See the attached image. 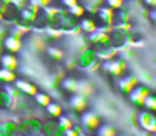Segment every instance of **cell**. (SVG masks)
<instances>
[{"label":"cell","instance_id":"obj_1","mask_svg":"<svg viewBox=\"0 0 156 136\" xmlns=\"http://www.w3.org/2000/svg\"><path fill=\"white\" fill-rule=\"evenodd\" d=\"M108 34H109V44L116 49H122L129 44V34L128 30H122L119 27H109L108 29Z\"/></svg>","mask_w":156,"mask_h":136},{"label":"cell","instance_id":"obj_2","mask_svg":"<svg viewBox=\"0 0 156 136\" xmlns=\"http://www.w3.org/2000/svg\"><path fill=\"white\" fill-rule=\"evenodd\" d=\"M77 67L79 69H94V67H101L99 66V59L96 55V52L92 49H82L81 54L77 57Z\"/></svg>","mask_w":156,"mask_h":136},{"label":"cell","instance_id":"obj_3","mask_svg":"<svg viewBox=\"0 0 156 136\" xmlns=\"http://www.w3.org/2000/svg\"><path fill=\"white\" fill-rule=\"evenodd\" d=\"M101 69L104 72H108L111 77H121L126 71V61L122 59H109V61H104L101 64Z\"/></svg>","mask_w":156,"mask_h":136},{"label":"cell","instance_id":"obj_4","mask_svg":"<svg viewBox=\"0 0 156 136\" xmlns=\"http://www.w3.org/2000/svg\"><path fill=\"white\" fill-rule=\"evenodd\" d=\"M138 124L144 133L156 134V114L151 111H141L138 114Z\"/></svg>","mask_w":156,"mask_h":136},{"label":"cell","instance_id":"obj_5","mask_svg":"<svg viewBox=\"0 0 156 136\" xmlns=\"http://www.w3.org/2000/svg\"><path fill=\"white\" fill-rule=\"evenodd\" d=\"M17 126L24 134H39L42 131V121L39 118H24Z\"/></svg>","mask_w":156,"mask_h":136},{"label":"cell","instance_id":"obj_6","mask_svg":"<svg viewBox=\"0 0 156 136\" xmlns=\"http://www.w3.org/2000/svg\"><path fill=\"white\" fill-rule=\"evenodd\" d=\"M81 124H82V128L87 129V131H96V129H98L102 123H101V118H99L96 113L84 111L81 114Z\"/></svg>","mask_w":156,"mask_h":136},{"label":"cell","instance_id":"obj_7","mask_svg":"<svg viewBox=\"0 0 156 136\" xmlns=\"http://www.w3.org/2000/svg\"><path fill=\"white\" fill-rule=\"evenodd\" d=\"M42 134L44 136H64V129L57 123V119H49V121L42 123Z\"/></svg>","mask_w":156,"mask_h":136},{"label":"cell","instance_id":"obj_8","mask_svg":"<svg viewBox=\"0 0 156 136\" xmlns=\"http://www.w3.org/2000/svg\"><path fill=\"white\" fill-rule=\"evenodd\" d=\"M22 37H19V35H7V37L4 39V49L7 52H12V54H17V52L22 51Z\"/></svg>","mask_w":156,"mask_h":136},{"label":"cell","instance_id":"obj_9","mask_svg":"<svg viewBox=\"0 0 156 136\" xmlns=\"http://www.w3.org/2000/svg\"><path fill=\"white\" fill-rule=\"evenodd\" d=\"M14 86L17 91H20L22 96H29V98H34V94L39 91L32 82H29L27 79H15L14 81Z\"/></svg>","mask_w":156,"mask_h":136},{"label":"cell","instance_id":"obj_10","mask_svg":"<svg viewBox=\"0 0 156 136\" xmlns=\"http://www.w3.org/2000/svg\"><path fill=\"white\" fill-rule=\"evenodd\" d=\"M89 42H91V44H94L96 47H98V45H106V44H109L108 29L99 27L98 30H94L92 34H89Z\"/></svg>","mask_w":156,"mask_h":136},{"label":"cell","instance_id":"obj_11","mask_svg":"<svg viewBox=\"0 0 156 136\" xmlns=\"http://www.w3.org/2000/svg\"><path fill=\"white\" fill-rule=\"evenodd\" d=\"M96 55H98V59H101V61H109V59H114L116 55H118V49L112 47L111 44H106V45H98V47L94 49Z\"/></svg>","mask_w":156,"mask_h":136},{"label":"cell","instance_id":"obj_12","mask_svg":"<svg viewBox=\"0 0 156 136\" xmlns=\"http://www.w3.org/2000/svg\"><path fill=\"white\" fill-rule=\"evenodd\" d=\"M69 106H71L76 113H81L82 114L84 111H87V99L82 94H72L71 98H69Z\"/></svg>","mask_w":156,"mask_h":136},{"label":"cell","instance_id":"obj_13","mask_svg":"<svg viewBox=\"0 0 156 136\" xmlns=\"http://www.w3.org/2000/svg\"><path fill=\"white\" fill-rule=\"evenodd\" d=\"M30 25H34L35 29H45L49 25V14H47V10H45L44 7L37 9V12H35L34 19H32Z\"/></svg>","mask_w":156,"mask_h":136},{"label":"cell","instance_id":"obj_14","mask_svg":"<svg viewBox=\"0 0 156 136\" xmlns=\"http://www.w3.org/2000/svg\"><path fill=\"white\" fill-rule=\"evenodd\" d=\"M118 84H119V89H121L122 92L129 94V92L138 86V79H136L134 76H121V77H118Z\"/></svg>","mask_w":156,"mask_h":136},{"label":"cell","instance_id":"obj_15","mask_svg":"<svg viewBox=\"0 0 156 136\" xmlns=\"http://www.w3.org/2000/svg\"><path fill=\"white\" fill-rule=\"evenodd\" d=\"M149 94V89L143 88V86H136L134 89H133L131 92H129V99H131L134 104L138 106H143V101H144V98Z\"/></svg>","mask_w":156,"mask_h":136},{"label":"cell","instance_id":"obj_16","mask_svg":"<svg viewBox=\"0 0 156 136\" xmlns=\"http://www.w3.org/2000/svg\"><path fill=\"white\" fill-rule=\"evenodd\" d=\"M0 64L5 69L15 71V69L19 67V59L15 57V54H12V52H5V54L0 55Z\"/></svg>","mask_w":156,"mask_h":136},{"label":"cell","instance_id":"obj_17","mask_svg":"<svg viewBox=\"0 0 156 136\" xmlns=\"http://www.w3.org/2000/svg\"><path fill=\"white\" fill-rule=\"evenodd\" d=\"M79 29H81L84 34H92L94 30L99 29V25H98V22H96L94 17H82L81 24H79Z\"/></svg>","mask_w":156,"mask_h":136},{"label":"cell","instance_id":"obj_18","mask_svg":"<svg viewBox=\"0 0 156 136\" xmlns=\"http://www.w3.org/2000/svg\"><path fill=\"white\" fill-rule=\"evenodd\" d=\"M61 86H62V89H64L66 92H69V94H76V92H77V86H79V79L64 77L61 81Z\"/></svg>","mask_w":156,"mask_h":136},{"label":"cell","instance_id":"obj_19","mask_svg":"<svg viewBox=\"0 0 156 136\" xmlns=\"http://www.w3.org/2000/svg\"><path fill=\"white\" fill-rule=\"evenodd\" d=\"M19 131V126L14 124V121L0 123V136H15Z\"/></svg>","mask_w":156,"mask_h":136},{"label":"cell","instance_id":"obj_20","mask_svg":"<svg viewBox=\"0 0 156 136\" xmlns=\"http://www.w3.org/2000/svg\"><path fill=\"white\" fill-rule=\"evenodd\" d=\"M45 54L49 55V59L54 62H59L64 59V51H62L61 47H57V45H49V47H45Z\"/></svg>","mask_w":156,"mask_h":136},{"label":"cell","instance_id":"obj_21","mask_svg":"<svg viewBox=\"0 0 156 136\" xmlns=\"http://www.w3.org/2000/svg\"><path fill=\"white\" fill-rule=\"evenodd\" d=\"M92 92H94V86L89 81H86V79H79V86H77V92H76V94H82V96L87 98Z\"/></svg>","mask_w":156,"mask_h":136},{"label":"cell","instance_id":"obj_22","mask_svg":"<svg viewBox=\"0 0 156 136\" xmlns=\"http://www.w3.org/2000/svg\"><path fill=\"white\" fill-rule=\"evenodd\" d=\"M15 79L17 77H15L14 71L5 69V67H0V82H2V84H14Z\"/></svg>","mask_w":156,"mask_h":136},{"label":"cell","instance_id":"obj_23","mask_svg":"<svg viewBox=\"0 0 156 136\" xmlns=\"http://www.w3.org/2000/svg\"><path fill=\"white\" fill-rule=\"evenodd\" d=\"M45 111H47V114L52 116V118H59V116L64 114V108H62L61 104H57V102H52V101L45 106Z\"/></svg>","mask_w":156,"mask_h":136},{"label":"cell","instance_id":"obj_24","mask_svg":"<svg viewBox=\"0 0 156 136\" xmlns=\"http://www.w3.org/2000/svg\"><path fill=\"white\" fill-rule=\"evenodd\" d=\"M96 136H118V131L109 124H101L96 129Z\"/></svg>","mask_w":156,"mask_h":136},{"label":"cell","instance_id":"obj_25","mask_svg":"<svg viewBox=\"0 0 156 136\" xmlns=\"http://www.w3.org/2000/svg\"><path fill=\"white\" fill-rule=\"evenodd\" d=\"M34 99H35V102H37L39 106H42V108H45V106H47L49 102L52 101L51 96L45 94V92H42V91H37V92H35V94H34Z\"/></svg>","mask_w":156,"mask_h":136},{"label":"cell","instance_id":"obj_26","mask_svg":"<svg viewBox=\"0 0 156 136\" xmlns=\"http://www.w3.org/2000/svg\"><path fill=\"white\" fill-rule=\"evenodd\" d=\"M143 106L146 108V111L156 113V96L149 92V94L144 98V101H143Z\"/></svg>","mask_w":156,"mask_h":136},{"label":"cell","instance_id":"obj_27","mask_svg":"<svg viewBox=\"0 0 156 136\" xmlns=\"http://www.w3.org/2000/svg\"><path fill=\"white\" fill-rule=\"evenodd\" d=\"M30 47L34 49V51H45V42L44 39H41L39 35H32L30 37Z\"/></svg>","mask_w":156,"mask_h":136},{"label":"cell","instance_id":"obj_28","mask_svg":"<svg viewBox=\"0 0 156 136\" xmlns=\"http://www.w3.org/2000/svg\"><path fill=\"white\" fill-rule=\"evenodd\" d=\"M67 12L72 15V17H76V19H82V17L86 15V9L82 7V5H79V4H76V5H72V7H69Z\"/></svg>","mask_w":156,"mask_h":136},{"label":"cell","instance_id":"obj_29","mask_svg":"<svg viewBox=\"0 0 156 136\" xmlns=\"http://www.w3.org/2000/svg\"><path fill=\"white\" fill-rule=\"evenodd\" d=\"M55 119H57V123L61 124V128L64 129V131H66V129H69V128H72V126H74L72 119H71V118H67V116H64V114H62V116H59V118H55Z\"/></svg>","mask_w":156,"mask_h":136},{"label":"cell","instance_id":"obj_30","mask_svg":"<svg viewBox=\"0 0 156 136\" xmlns=\"http://www.w3.org/2000/svg\"><path fill=\"white\" fill-rule=\"evenodd\" d=\"M122 5H124V0H106V7L112 9V10L122 9Z\"/></svg>","mask_w":156,"mask_h":136},{"label":"cell","instance_id":"obj_31","mask_svg":"<svg viewBox=\"0 0 156 136\" xmlns=\"http://www.w3.org/2000/svg\"><path fill=\"white\" fill-rule=\"evenodd\" d=\"M59 2H61V5H62V7H67V9L77 4V0H59Z\"/></svg>","mask_w":156,"mask_h":136},{"label":"cell","instance_id":"obj_32","mask_svg":"<svg viewBox=\"0 0 156 136\" xmlns=\"http://www.w3.org/2000/svg\"><path fill=\"white\" fill-rule=\"evenodd\" d=\"M143 4L149 9H156V0H143Z\"/></svg>","mask_w":156,"mask_h":136},{"label":"cell","instance_id":"obj_33","mask_svg":"<svg viewBox=\"0 0 156 136\" xmlns=\"http://www.w3.org/2000/svg\"><path fill=\"white\" fill-rule=\"evenodd\" d=\"M82 136H94V134H92V133H87V134H84V133H82Z\"/></svg>","mask_w":156,"mask_h":136},{"label":"cell","instance_id":"obj_34","mask_svg":"<svg viewBox=\"0 0 156 136\" xmlns=\"http://www.w3.org/2000/svg\"><path fill=\"white\" fill-rule=\"evenodd\" d=\"M2 88H4V86H2V82H0V89H2Z\"/></svg>","mask_w":156,"mask_h":136},{"label":"cell","instance_id":"obj_35","mask_svg":"<svg viewBox=\"0 0 156 136\" xmlns=\"http://www.w3.org/2000/svg\"><path fill=\"white\" fill-rule=\"evenodd\" d=\"M118 136H119V134H118ZM121 136H124V134H121Z\"/></svg>","mask_w":156,"mask_h":136}]
</instances>
